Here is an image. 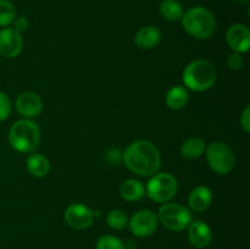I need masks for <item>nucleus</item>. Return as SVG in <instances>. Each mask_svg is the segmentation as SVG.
Segmentation results:
<instances>
[{"label":"nucleus","instance_id":"19","mask_svg":"<svg viewBox=\"0 0 250 249\" xmlns=\"http://www.w3.org/2000/svg\"><path fill=\"white\" fill-rule=\"evenodd\" d=\"M207 149V143L200 137H189L186 139L181 145V155L187 160H194V159L200 158L205 153Z\"/></svg>","mask_w":250,"mask_h":249},{"label":"nucleus","instance_id":"23","mask_svg":"<svg viewBox=\"0 0 250 249\" xmlns=\"http://www.w3.org/2000/svg\"><path fill=\"white\" fill-rule=\"evenodd\" d=\"M95 249H127L126 243L114 234H104L95 244Z\"/></svg>","mask_w":250,"mask_h":249},{"label":"nucleus","instance_id":"17","mask_svg":"<svg viewBox=\"0 0 250 249\" xmlns=\"http://www.w3.org/2000/svg\"><path fill=\"white\" fill-rule=\"evenodd\" d=\"M120 195L126 202H138L146 195V186L136 178H128L122 182Z\"/></svg>","mask_w":250,"mask_h":249},{"label":"nucleus","instance_id":"8","mask_svg":"<svg viewBox=\"0 0 250 249\" xmlns=\"http://www.w3.org/2000/svg\"><path fill=\"white\" fill-rule=\"evenodd\" d=\"M159 226L158 215L150 209H142L134 212L128 219V225L131 233L138 238H146L155 233Z\"/></svg>","mask_w":250,"mask_h":249},{"label":"nucleus","instance_id":"12","mask_svg":"<svg viewBox=\"0 0 250 249\" xmlns=\"http://www.w3.org/2000/svg\"><path fill=\"white\" fill-rule=\"evenodd\" d=\"M226 43L234 53L246 54L250 49V31L243 23H234L226 31Z\"/></svg>","mask_w":250,"mask_h":249},{"label":"nucleus","instance_id":"18","mask_svg":"<svg viewBox=\"0 0 250 249\" xmlns=\"http://www.w3.org/2000/svg\"><path fill=\"white\" fill-rule=\"evenodd\" d=\"M26 167L27 171H28L33 177L42 178L45 177L49 173V171H50V163H49L48 158L44 156L43 154L32 153L29 154L28 158H27Z\"/></svg>","mask_w":250,"mask_h":249},{"label":"nucleus","instance_id":"3","mask_svg":"<svg viewBox=\"0 0 250 249\" xmlns=\"http://www.w3.org/2000/svg\"><path fill=\"white\" fill-rule=\"evenodd\" d=\"M182 27L188 36L195 39H209L216 29V20L209 9L193 6L183 12Z\"/></svg>","mask_w":250,"mask_h":249},{"label":"nucleus","instance_id":"16","mask_svg":"<svg viewBox=\"0 0 250 249\" xmlns=\"http://www.w3.org/2000/svg\"><path fill=\"white\" fill-rule=\"evenodd\" d=\"M188 102H189V94L187 88L183 85H173L165 94V104L167 105L168 109L175 111L185 109Z\"/></svg>","mask_w":250,"mask_h":249},{"label":"nucleus","instance_id":"22","mask_svg":"<svg viewBox=\"0 0 250 249\" xmlns=\"http://www.w3.org/2000/svg\"><path fill=\"white\" fill-rule=\"evenodd\" d=\"M16 7L9 0H0V27H9L16 19Z\"/></svg>","mask_w":250,"mask_h":249},{"label":"nucleus","instance_id":"27","mask_svg":"<svg viewBox=\"0 0 250 249\" xmlns=\"http://www.w3.org/2000/svg\"><path fill=\"white\" fill-rule=\"evenodd\" d=\"M28 26H29V22H28V20H27V17L20 16V17H16V19H15L14 28L16 29L17 32H20V33L27 31V29H28Z\"/></svg>","mask_w":250,"mask_h":249},{"label":"nucleus","instance_id":"7","mask_svg":"<svg viewBox=\"0 0 250 249\" xmlns=\"http://www.w3.org/2000/svg\"><path fill=\"white\" fill-rule=\"evenodd\" d=\"M204 154L209 167L217 175L225 176L233 170L236 156L231 146L225 142H212L207 145Z\"/></svg>","mask_w":250,"mask_h":249},{"label":"nucleus","instance_id":"6","mask_svg":"<svg viewBox=\"0 0 250 249\" xmlns=\"http://www.w3.org/2000/svg\"><path fill=\"white\" fill-rule=\"evenodd\" d=\"M159 224L172 232H181L187 229L192 222V211L187 207L178 203H164L158 211Z\"/></svg>","mask_w":250,"mask_h":249},{"label":"nucleus","instance_id":"20","mask_svg":"<svg viewBox=\"0 0 250 249\" xmlns=\"http://www.w3.org/2000/svg\"><path fill=\"white\" fill-rule=\"evenodd\" d=\"M159 12L166 21L176 22L182 19L185 9L178 0H163L159 5Z\"/></svg>","mask_w":250,"mask_h":249},{"label":"nucleus","instance_id":"5","mask_svg":"<svg viewBox=\"0 0 250 249\" xmlns=\"http://www.w3.org/2000/svg\"><path fill=\"white\" fill-rule=\"evenodd\" d=\"M178 190V182L175 176L165 171H158L150 176L146 185V194L153 202L164 203L171 202L176 197Z\"/></svg>","mask_w":250,"mask_h":249},{"label":"nucleus","instance_id":"10","mask_svg":"<svg viewBox=\"0 0 250 249\" xmlns=\"http://www.w3.org/2000/svg\"><path fill=\"white\" fill-rule=\"evenodd\" d=\"M23 48V37L14 27H4L0 31V55L5 59H15Z\"/></svg>","mask_w":250,"mask_h":249},{"label":"nucleus","instance_id":"25","mask_svg":"<svg viewBox=\"0 0 250 249\" xmlns=\"http://www.w3.org/2000/svg\"><path fill=\"white\" fill-rule=\"evenodd\" d=\"M226 65L229 70H241L244 65V60H243V56L242 54L239 53H231L226 59Z\"/></svg>","mask_w":250,"mask_h":249},{"label":"nucleus","instance_id":"4","mask_svg":"<svg viewBox=\"0 0 250 249\" xmlns=\"http://www.w3.org/2000/svg\"><path fill=\"white\" fill-rule=\"evenodd\" d=\"M7 138L10 145L19 153H33L41 142V129L33 120L21 119L10 127Z\"/></svg>","mask_w":250,"mask_h":249},{"label":"nucleus","instance_id":"14","mask_svg":"<svg viewBox=\"0 0 250 249\" xmlns=\"http://www.w3.org/2000/svg\"><path fill=\"white\" fill-rule=\"evenodd\" d=\"M212 203V192L207 186H197L188 195V209L194 212H204Z\"/></svg>","mask_w":250,"mask_h":249},{"label":"nucleus","instance_id":"15","mask_svg":"<svg viewBox=\"0 0 250 249\" xmlns=\"http://www.w3.org/2000/svg\"><path fill=\"white\" fill-rule=\"evenodd\" d=\"M161 42V31L156 26H143L134 36V44L142 50H150L156 48Z\"/></svg>","mask_w":250,"mask_h":249},{"label":"nucleus","instance_id":"11","mask_svg":"<svg viewBox=\"0 0 250 249\" xmlns=\"http://www.w3.org/2000/svg\"><path fill=\"white\" fill-rule=\"evenodd\" d=\"M17 112L23 119H34L43 111V100L37 93L23 92L15 100Z\"/></svg>","mask_w":250,"mask_h":249},{"label":"nucleus","instance_id":"26","mask_svg":"<svg viewBox=\"0 0 250 249\" xmlns=\"http://www.w3.org/2000/svg\"><path fill=\"white\" fill-rule=\"evenodd\" d=\"M239 122H241V127L243 128V131L246 133H249L250 132V106L247 105L244 107L243 112L241 114V119H239Z\"/></svg>","mask_w":250,"mask_h":249},{"label":"nucleus","instance_id":"21","mask_svg":"<svg viewBox=\"0 0 250 249\" xmlns=\"http://www.w3.org/2000/svg\"><path fill=\"white\" fill-rule=\"evenodd\" d=\"M107 226L115 231H122L128 225V216L126 211L122 209H114L107 212L106 215Z\"/></svg>","mask_w":250,"mask_h":249},{"label":"nucleus","instance_id":"1","mask_svg":"<svg viewBox=\"0 0 250 249\" xmlns=\"http://www.w3.org/2000/svg\"><path fill=\"white\" fill-rule=\"evenodd\" d=\"M122 160L131 172L141 177H150L160 170L161 154L153 142L138 139L125 149Z\"/></svg>","mask_w":250,"mask_h":249},{"label":"nucleus","instance_id":"24","mask_svg":"<svg viewBox=\"0 0 250 249\" xmlns=\"http://www.w3.org/2000/svg\"><path fill=\"white\" fill-rule=\"evenodd\" d=\"M11 100L5 92L0 90V122L5 121L11 114Z\"/></svg>","mask_w":250,"mask_h":249},{"label":"nucleus","instance_id":"13","mask_svg":"<svg viewBox=\"0 0 250 249\" xmlns=\"http://www.w3.org/2000/svg\"><path fill=\"white\" fill-rule=\"evenodd\" d=\"M187 237L189 243L197 249H204L212 241V231L209 225L202 220H195L187 227Z\"/></svg>","mask_w":250,"mask_h":249},{"label":"nucleus","instance_id":"2","mask_svg":"<svg viewBox=\"0 0 250 249\" xmlns=\"http://www.w3.org/2000/svg\"><path fill=\"white\" fill-rule=\"evenodd\" d=\"M217 73L215 66L204 59H197L188 63L182 72L183 84L193 92H207L214 87Z\"/></svg>","mask_w":250,"mask_h":249},{"label":"nucleus","instance_id":"9","mask_svg":"<svg viewBox=\"0 0 250 249\" xmlns=\"http://www.w3.org/2000/svg\"><path fill=\"white\" fill-rule=\"evenodd\" d=\"M94 211L82 203L70 204L63 212L66 225L77 231L89 228L94 222Z\"/></svg>","mask_w":250,"mask_h":249}]
</instances>
